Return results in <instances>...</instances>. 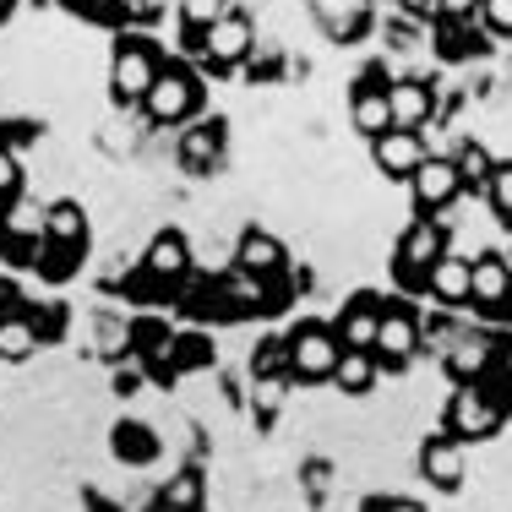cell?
<instances>
[{
  "label": "cell",
  "instance_id": "7",
  "mask_svg": "<svg viewBox=\"0 0 512 512\" xmlns=\"http://www.w3.org/2000/svg\"><path fill=\"white\" fill-rule=\"evenodd\" d=\"M469 311L485 327H512V256L502 251H474V295Z\"/></svg>",
  "mask_w": 512,
  "mask_h": 512
},
{
  "label": "cell",
  "instance_id": "2",
  "mask_svg": "<svg viewBox=\"0 0 512 512\" xmlns=\"http://www.w3.org/2000/svg\"><path fill=\"white\" fill-rule=\"evenodd\" d=\"M202 104H207L202 71L191 66V60H164V71H158V82L148 88V99H142L137 115L148 131H180L202 115Z\"/></svg>",
  "mask_w": 512,
  "mask_h": 512
},
{
  "label": "cell",
  "instance_id": "22",
  "mask_svg": "<svg viewBox=\"0 0 512 512\" xmlns=\"http://www.w3.org/2000/svg\"><path fill=\"white\" fill-rule=\"evenodd\" d=\"M109 453H115V463H126V469H148L164 453V442H158V431L148 420H115L109 425Z\"/></svg>",
  "mask_w": 512,
  "mask_h": 512
},
{
  "label": "cell",
  "instance_id": "4",
  "mask_svg": "<svg viewBox=\"0 0 512 512\" xmlns=\"http://www.w3.org/2000/svg\"><path fill=\"white\" fill-rule=\"evenodd\" d=\"M284 344H289V382L295 387L333 382V365H338V355H344L333 322H322V316H300V322H289Z\"/></svg>",
  "mask_w": 512,
  "mask_h": 512
},
{
  "label": "cell",
  "instance_id": "49",
  "mask_svg": "<svg viewBox=\"0 0 512 512\" xmlns=\"http://www.w3.org/2000/svg\"><path fill=\"white\" fill-rule=\"evenodd\" d=\"M22 0H0V22H11V11H17Z\"/></svg>",
  "mask_w": 512,
  "mask_h": 512
},
{
  "label": "cell",
  "instance_id": "3",
  "mask_svg": "<svg viewBox=\"0 0 512 512\" xmlns=\"http://www.w3.org/2000/svg\"><path fill=\"white\" fill-rule=\"evenodd\" d=\"M453 251V235H447V218H425L414 213L404 224V235L393 240V284L404 295H425V278L442 256Z\"/></svg>",
  "mask_w": 512,
  "mask_h": 512
},
{
  "label": "cell",
  "instance_id": "20",
  "mask_svg": "<svg viewBox=\"0 0 512 512\" xmlns=\"http://www.w3.org/2000/svg\"><path fill=\"white\" fill-rule=\"evenodd\" d=\"M235 267H246V273H256V278H278V273H289V251H284V240H278L273 229L246 224L235 235Z\"/></svg>",
  "mask_w": 512,
  "mask_h": 512
},
{
  "label": "cell",
  "instance_id": "44",
  "mask_svg": "<svg viewBox=\"0 0 512 512\" xmlns=\"http://www.w3.org/2000/svg\"><path fill=\"white\" fill-rule=\"evenodd\" d=\"M360 512H431V507L414 502V496H365Z\"/></svg>",
  "mask_w": 512,
  "mask_h": 512
},
{
  "label": "cell",
  "instance_id": "1",
  "mask_svg": "<svg viewBox=\"0 0 512 512\" xmlns=\"http://www.w3.org/2000/svg\"><path fill=\"white\" fill-rule=\"evenodd\" d=\"M164 50L153 44V33L142 28H120L115 44H109V66H104V82H109V109H142L148 88L164 71Z\"/></svg>",
  "mask_w": 512,
  "mask_h": 512
},
{
  "label": "cell",
  "instance_id": "15",
  "mask_svg": "<svg viewBox=\"0 0 512 512\" xmlns=\"http://www.w3.org/2000/svg\"><path fill=\"white\" fill-rule=\"evenodd\" d=\"M425 137L420 131H404V126H387L382 137H371V164H376V175L382 180H404L409 186V175L425 164Z\"/></svg>",
  "mask_w": 512,
  "mask_h": 512
},
{
  "label": "cell",
  "instance_id": "24",
  "mask_svg": "<svg viewBox=\"0 0 512 512\" xmlns=\"http://www.w3.org/2000/svg\"><path fill=\"white\" fill-rule=\"evenodd\" d=\"M44 240H55V246H82V251H88V240H93L88 207H82L77 197H55L50 207H44Z\"/></svg>",
  "mask_w": 512,
  "mask_h": 512
},
{
  "label": "cell",
  "instance_id": "6",
  "mask_svg": "<svg viewBox=\"0 0 512 512\" xmlns=\"http://www.w3.org/2000/svg\"><path fill=\"white\" fill-rule=\"evenodd\" d=\"M251 50H256V17H251L246 6H229L224 17L207 28L197 71H202V77H229V71H246Z\"/></svg>",
  "mask_w": 512,
  "mask_h": 512
},
{
  "label": "cell",
  "instance_id": "11",
  "mask_svg": "<svg viewBox=\"0 0 512 512\" xmlns=\"http://www.w3.org/2000/svg\"><path fill=\"white\" fill-rule=\"evenodd\" d=\"M137 267L153 278L164 295H175V284L197 267V251H191V235L186 229H153V240L142 246V256H137Z\"/></svg>",
  "mask_w": 512,
  "mask_h": 512
},
{
  "label": "cell",
  "instance_id": "16",
  "mask_svg": "<svg viewBox=\"0 0 512 512\" xmlns=\"http://www.w3.org/2000/svg\"><path fill=\"white\" fill-rule=\"evenodd\" d=\"M469 295H474V256L447 251L431 267V278H425V300L436 311H469Z\"/></svg>",
  "mask_w": 512,
  "mask_h": 512
},
{
  "label": "cell",
  "instance_id": "10",
  "mask_svg": "<svg viewBox=\"0 0 512 512\" xmlns=\"http://www.w3.org/2000/svg\"><path fill=\"white\" fill-rule=\"evenodd\" d=\"M463 197V180H458V164L447 153H431L420 169L409 175V202H414V213H425V218H442V213H453Z\"/></svg>",
  "mask_w": 512,
  "mask_h": 512
},
{
  "label": "cell",
  "instance_id": "34",
  "mask_svg": "<svg viewBox=\"0 0 512 512\" xmlns=\"http://www.w3.org/2000/svg\"><path fill=\"white\" fill-rule=\"evenodd\" d=\"M39 246L44 240L0 229V267H6V273H39Z\"/></svg>",
  "mask_w": 512,
  "mask_h": 512
},
{
  "label": "cell",
  "instance_id": "31",
  "mask_svg": "<svg viewBox=\"0 0 512 512\" xmlns=\"http://www.w3.org/2000/svg\"><path fill=\"white\" fill-rule=\"evenodd\" d=\"M82 262H88V251H82V246H55V240H44V246H39V278H44V284H71V278L82 273Z\"/></svg>",
  "mask_w": 512,
  "mask_h": 512
},
{
  "label": "cell",
  "instance_id": "23",
  "mask_svg": "<svg viewBox=\"0 0 512 512\" xmlns=\"http://www.w3.org/2000/svg\"><path fill=\"white\" fill-rule=\"evenodd\" d=\"M235 0H175V22H180V55L202 60V39Z\"/></svg>",
  "mask_w": 512,
  "mask_h": 512
},
{
  "label": "cell",
  "instance_id": "21",
  "mask_svg": "<svg viewBox=\"0 0 512 512\" xmlns=\"http://www.w3.org/2000/svg\"><path fill=\"white\" fill-rule=\"evenodd\" d=\"M142 142H148V126H142L137 109H115L109 120H99V126H93V148H99L104 158H115V164L137 158Z\"/></svg>",
  "mask_w": 512,
  "mask_h": 512
},
{
  "label": "cell",
  "instance_id": "8",
  "mask_svg": "<svg viewBox=\"0 0 512 512\" xmlns=\"http://www.w3.org/2000/svg\"><path fill=\"white\" fill-rule=\"evenodd\" d=\"M502 355H512V338L502 333V327H463V338L453 349L442 355V371L453 376V387H463V382H480L485 371H491Z\"/></svg>",
  "mask_w": 512,
  "mask_h": 512
},
{
  "label": "cell",
  "instance_id": "38",
  "mask_svg": "<svg viewBox=\"0 0 512 512\" xmlns=\"http://www.w3.org/2000/svg\"><path fill=\"white\" fill-rule=\"evenodd\" d=\"M251 376H289V344H284V333H267L262 344L251 349Z\"/></svg>",
  "mask_w": 512,
  "mask_h": 512
},
{
  "label": "cell",
  "instance_id": "48",
  "mask_svg": "<svg viewBox=\"0 0 512 512\" xmlns=\"http://www.w3.org/2000/svg\"><path fill=\"white\" fill-rule=\"evenodd\" d=\"M82 502H88V512H126L120 502H109L104 491H82Z\"/></svg>",
  "mask_w": 512,
  "mask_h": 512
},
{
  "label": "cell",
  "instance_id": "41",
  "mask_svg": "<svg viewBox=\"0 0 512 512\" xmlns=\"http://www.w3.org/2000/svg\"><path fill=\"white\" fill-rule=\"evenodd\" d=\"M480 28L496 39H512V0H480Z\"/></svg>",
  "mask_w": 512,
  "mask_h": 512
},
{
  "label": "cell",
  "instance_id": "30",
  "mask_svg": "<svg viewBox=\"0 0 512 512\" xmlns=\"http://www.w3.org/2000/svg\"><path fill=\"white\" fill-rule=\"evenodd\" d=\"M463 311H431V316H420V355H431V360H442L447 349L463 338Z\"/></svg>",
  "mask_w": 512,
  "mask_h": 512
},
{
  "label": "cell",
  "instance_id": "13",
  "mask_svg": "<svg viewBox=\"0 0 512 512\" xmlns=\"http://www.w3.org/2000/svg\"><path fill=\"white\" fill-rule=\"evenodd\" d=\"M224 153H229V126L213 115L207 120L197 115L191 126L175 131V164L186 169V175H213V169L224 164Z\"/></svg>",
  "mask_w": 512,
  "mask_h": 512
},
{
  "label": "cell",
  "instance_id": "17",
  "mask_svg": "<svg viewBox=\"0 0 512 512\" xmlns=\"http://www.w3.org/2000/svg\"><path fill=\"white\" fill-rule=\"evenodd\" d=\"M382 311H387V300L376 295V289H355V295L338 306V316H333L338 344H344V349H371L376 344V327H382Z\"/></svg>",
  "mask_w": 512,
  "mask_h": 512
},
{
  "label": "cell",
  "instance_id": "42",
  "mask_svg": "<svg viewBox=\"0 0 512 512\" xmlns=\"http://www.w3.org/2000/svg\"><path fill=\"white\" fill-rule=\"evenodd\" d=\"M82 22H120V0H60Z\"/></svg>",
  "mask_w": 512,
  "mask_h": 512
},
{
  "label": "cell",
  "instance_id": "26",
  "mask_svg": "<svg viewBox=\"0 0 512 512\" xmlns=\"http://www.w3.org/2000/svg\"><path fill=\"white\" fill-rule=\"evenodd\" d=\"M158 502H164V512H207V474L197 469V463L175 469L164 485H158Z\"/></svg>",
  "mask_w": 512,
  "mask_h": 512
},
{
  "label": "cell",
  "instance_id": "5",
  "mask_svg": "<svg viewBox=\"0 0 512 512\" xmlns=\"http://www.w3.org/2000/svg\"><path fill=\"white\" fill-rule=\"evenodd\" d=\"M507 420H512V409H507L485 382H463V387H453V398H447V409H442V431L458 436L463 447L502 436Z\"/></svg>",
  "mask_w": 512,
  "mask_h": 512
},
{
  "label": "cell",
  "instance_id": "19",
  "mask_svg": "<svg viewBox=\"0 0 512 512\" xmlns=\"http://www.w3.org/2000/svg\"><path fill=\"white\" fill-rule=\"evenodd\" d=\"M311 17L333 44H360L365 33H371L376 6L371 0H311Z\"/></svg>",
  "mask_w": 512,
  "mask_h": 512
},
{
  "label": "cell",
  "instance_id": "27",
  "mask_svg": "<svg viewBox=\"0 0 512 512\" xmlns=\"http://www.w3.org/2000/svg\"><path fill=\"white\" fill-rule=\"evenodd\" d=\"M93 360H104V365L131 360V316H115V311L93 316Z\"/></svg>",
  "mask_w": 512,
  "mask_h": 512
},
{
  "label": "cell",
  "instance_id": "45",
  "mask_svg": "<svg viewBox=\"0 0 512 512\" xmlns=\"http://www.w3.org/2000/svg\"><path fill=\"white\" fill-rule=\"evenodd\" d=\"M22 306H28V295H22L17 273H6V267H0V316H11V311H22Z\"/></svg>",
  "mask_w": 512,
  "mask_h": 512
},
{
  "label": "cell",
  "instance_id": "33",
  "mask_svg": "<svg viewBox=\"0 0 512 512\" xmlns=\"http://www.w3.org/2000/svg\"><path fill=\"white\" fill-rule=\"evenodd\" d=\"M431 28L442 33V39H436V55H442V60H469V55H480V33H474V22L436 17Z\"/></svg>",
  "mask_w": 512,
  "mask_h": 512
},
{
  "label": "cell",
  "instance_id": "29",
  "mask_svg": "<svg viewBox=\"0 0 512 512\" xmlns=\"http://www.w3.org/2000/svg\"><path fill=\"white\" fill-rule=\"evenodd\" d=\"M44 349V338H39V327L28 322V311H11V316H0V360L6 365H22V360H33Z\"/></svg>",
  "mask_w": 512,
  "mask_h": 512
},
{
  "label": "cell",
  "instance_id": "36",
  "mask_svg": "<svg viewBox=\"0 0 512 512\" xmlns=\"http://www.w3.org/2000/svg\"><path fill=\"white\" fill-rule=\"evenodd\" d=\"M22 311H28V322L39 327V338H44V344H60V338H66V327H71V311L60 306V300H39V306L28 300Z\"/></svg>",
  "mask_w": 512,
  "mask_h": 512
},
{
  "label": "cell",
  "instance_id": "35",
  "mask_svg": "<svg viewBox=\"0 0 512 512\" xmlns=\"http://www.w3.org/2000/svg\"><path fill=\"white\" fill-rule=\"evenodd\" d=\"M213 360H218V349H213V338H207L202 327L175 333V365H180V376H186V371H202V365H213Z\"/></svg>",
  "mask_w": 512,
  "mask_h": 512
},
{
  "label": "cell",
  "instance_id": "40",
  "mask_svg": "<svg viewBox=\"0 0 512 512\" xmlns=\"http://www.w3.org/2000/svg\"><path fill=\"white\" fill-rule=\"evenodd\" d=\"M22 186H28V169H22V158L0 148V213H6V207L22 197Z\"/></svg>",
  "mask_w": 512,
  "mask_h": 512
},
{
  "label": "cell",
  "instance_id": "43",
  "mask_svg": "<svg viewBox=\"0 0 512 512\" xmlns=\"http://www.w3.org/2000/svg\"><path fill=\"white\" fill-rule=\"evenodd\" d=\"M109 387H115L120 398H137L142 387H148V371H142V360H126V365H115V376H109Z\"/></svg>",
  "mask_w": 512,
  "mask_h": 512
},
{
  "label": "cell",
  "instance_id": "14",
  "mask_svg": "<svg viewBox=\"0 0 512 512\" xmlns=\"http://www.w3.org/2000/svg\"><path fill=\"white\" fill-rule=\"evenodd\" d=\"M414 463H420V480L431 491L453 496V491H463V474H469V447L447 431H431L420 442V453H414Z\"/></svg>",
  "mask_w": 512,
  "mask_h": 512
},
{
  "label": "cell",
  "instance_id": "32",
  "mask_svg": "<svg viewBox=\"0 0 512 512\" xmlns=\"http://www.w3.org/2000/svg\"><path fill=\"white\" fill-rule=\"evenodd\" d=\"M289 376H251V414H256V425H273L278 414H284V398H289Z\"/></svg>",
  "mask_w": 512,
  "mask_h": 512
},
{
  "label": "cell",
  "instance_id": "28",
  "mask_svg": "<svg viewBox=\"0 0 512 512\" xmlns=\"http://www.w3.org/2000/svg\"><path fill=\"white\" fill-rule=\"evenodd\" d=\"M458 164V180H463V191H480L485 197V186H491V175H496V153L485 148L480 137H463L453 153H447Z\"/></svg>",
  "mask_w": 512,
  "mask_h": 512
},
{
  "label": "cell",
  "instance_id": "47",
  "mask_svg": "<svg viewBox=\"0 0 512 512\" xmlns=\"http://www.w3.org/2000/svg\"><path fill=\"white\" fill-rule=\"evenodd\" d=\"M404 6V17H425V22H436V0H398Z\"/></svg>",
  "mask_w": 512,
  "mask_h": 512
},
{
  "label": "cell",
  "instance_id": "46",
  "mask_svg": "<svg viewBox=\"0 0 512 512\" xmlns=\"http://www.w3.org/2000/svg\"><path fill=\"white\" fill-rule=\"evenodd\" d=\"M327 480H333V463H327V458H311V463H306V491H311V502H322V496H327Z\"/></svg>",
  "mask_w": 512,
  "mask_h": 512
},
{
  "label": "cell",
  "instance_id": "25",
  "mask_svg": "<svg viewBox=\"0 0 512 512\" xmlns=\"http://www.w3.org/2000/svg\"><path fill=\"white\" fill-rule=\"evenodd\" d=\"M376 382H382V360H376L371 349H344V355H338L333 387H338L344 398H365Z\"/></svg>",
  "mask_w": 512,
  "mask_h": 512
},
{
  "label": "cell",
  "instance_id": "9",
  "mask_svg": "<svg viewBox=\"0 0 512 512\" xmlns=\"http://www.w3.org/2000/svg\"><path fill=\"white\" fill-rule=\"evenodd\" d=\"M371 355L382 360V371H409V365L420 360V311H414L409 300H387Z\"/></svg>",
  "mask_w": 512,
  "mask_h": 512
},
{
  "label": "cell",
  "instance_id": "12",
  "mask_svg": "<svg viewBox=\"0 0 512 512\" xmlns=\"http://www.w3.org/2000/svg\"><path fill=\"white\" fill-rule=\"evenodd\" d=\"M387 109H393V126L425 131V126H436V115H442V93H436L431 77L404 71V77H387Z\"/></svg>",
  "mask_w": 512,
  "mask_h": 512
},
{
  "label": "cell",
  "instance_id": "37",
  "mask_svg": "<svg viewBox=\"0 0 512 512\" xmlns=\"http://www.w3.org/2000/svg\"><path fill=\"white\" fill-rule=\"evenodd\" d=\"M485 207L496 213V224L512 229V158H496V175L485 186Z\"/></svg>",
  "mask_w": 512,
  "mask_h": 512
},
{
  "label": "cell",
  "instance_id": "39",
  "mask_svg": "<svg viewBox=\"0 0 512 512\" xmlns=\"http://www.w3.org/2000/svg\"><path fill=\"white\" fill-rule=\"evenodd\" d=\"M39 137H44V126L39 120H28V115H11V120H0V148L6 153H28V148H39Z\"/></svg>",
  "mask_w": 512,
  "mask_h": 512
},
{
  "label": "cell",
  "instance_id": "18",
  "mask_svg": "<svg viewBox=\"0 0 512 512\" xmlns=\"http://www.w3.org/2000/svg\"><path fill=\"white\" fill-rule=\"evenodd\" d=\"M349 126L360 131L365 142L382 137L393 126V109H387V77L382 71H360L355 88H349Z\"/></svg>",
  "mask_w": 512,
  "mask_h": 512
}]
</instances>
